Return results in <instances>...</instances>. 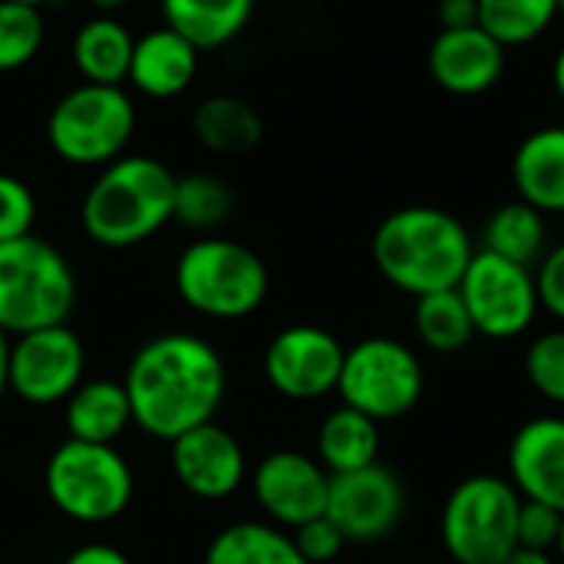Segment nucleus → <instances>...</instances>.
Returning <instances> with one entry per match:
<instances>
[{"label":"nucleus","instance_id":"nucleus-1","mask_svg":"<svg viewBox=\"0 0 564 564\" xmlns=\"http://www.w3.org/2000/svg\"><path fill=\"white\" fill-rule=\"evenodd\" d=\"M132 423L162 443L212 423L225 390L228 370L221 354L195 334H159L142 344L122 377Z\"/></svg>","mask_w":564,"mask_h":564},{"label":"nucleus","instance_id":"nucleus-2","mask_svg":"<svg viewBox=\"0 0 564 564\" xmlns=\"http://www.w3.org/2000/svg\"><path fill=\"white\" fill-rule=\"evenodd\" d=\"M476 248L466 225L430 205H410L373 231V264L400 291L423 297L459 288Z\"/></svg>","mask_w":564,"mask_h":564},{"label":"nucleus","instance_id":"nucleus-3","mask_svg":"<svg viewBox=\"0 0 564 564\" xmlns=\"http://www.w3.org/2000/svg\"><path fill=\"white\" fill-rule=\"evenodd\" d=\"M175 175L149 155H119L102 165L83 198V228L102 248H132L172 221Z\"/></svg>","mask_w":564,"mask_h":564},{"label":"nucleus","instance_id":"nucleus-4","mask_svg":"<svg viewBox=\"0 0 564 564\" xmlns=\"http://www.w3.org/2000/svg\"><path fill=\"white\" fill-rule=\"evenodd\" d=\"M76 304V274L50 241L23 235L0 241V330L20 337L66 324Z\"/></svg>","mask_w":564,"mask_h":564},{"label":"nucleus","instance_id":"nucleus-5","mask_svg":"<svg viewBox=\"0 0 564 564\" xmlns=\"http://www.w3.org/2000/svg\"><path fill=\"white\" fill-rule=\"evenodd\" d=\"M271 288L268 264L231 238H198L175 261L178 297L215 321H238L254 314Z\"/></svg>","mask_w":564,"mask_h":564},{"label":"nucleus","instance_id":"nucleus-6","mask_svg":"<svg viewBox=\"0 0 564 564\" xmlns=\"http://www.w3.org/2000/svg\"><path fill=\"white\" fill-rule=\"evenodd\" d=\"M43 486L50 502L79 525H106L132 502V469L116 446L66 440L46 459Z\"/></svg>","mask_w":564,"mask_h":564},{"label":"nucleus","instance_id":"nucleus-7","mask_svg":"<svg viewBox=\"0 0 564 564\" xmlns=\"http://www.w3.org/2000/svg\"><path fill=\"white\" fill-rule=\"evenodd\" d=\"M522 496L509 479H463L443 506V545L459 564H502L519 545Z\"/></svg>","mask_w":564,"mask_h":564},{"label":"nucleus","instance_id":"nucleus-8","mask_svg":"<svg viewBox=\"0 0 564 564\" xmlns=\"http://www.w3.org/2000/svg\"><path fill=\"white\" fill-rule=\"evenodd\" d=\"M135 132V106L122 86L79 83L46 119L53 152L69 165H109L126 155Z\"/></svg>","mask_w":564,"mask_h":564},{"label":"nucleus","instance_id":"nucleus-9","mask_svg":"<svg viewBox=\"0 0 564 564\" xmlns=\"http://www.w3.org/2000/svg\"><path fill=\"white\" fill-rule=\"evenodd\" d=\"M337 393L344 406L377 423L400 420L423 397V367L400 340L367 337L344 354Z\"/></svg>","mask_w":564,"mask_h":564},{"label":"nucleus","instance_id":"nucleus-10","mask_svg":"<svg viewBox=\"0 0 564 564\" xmlns=\"http://www.w3.org/2000/svg\"><path fill=\"white\" fill-rule=\"evenodd\" d=\"M459 294L466 301L476 334L489 340H509L525 334L542 307L532 268L506 261L492 251L473 254L459 281Z\"/></svg>","mask_w":564,"mask_h":564},{"label":"nucleus","instance_id":"nucleus-11","mask_svg":"<svg viewBox=\"0 0 564 564\" xmlns=\"http://www.w3.org/2000/svg\"><path fill=\"white\" fill-rule=\"evenodd\" d=\"M86 347L69 324L30 330L10 340L7 390L33 406L66 403V397L83 383Z\"/></svg>","mask_w":564,"mask_h":564},{"label":"nucleus","instance_id":"nucleus-12","mask_svg":"<svg viewBox=\"0 0 564 564\" xmlns=\"http://www.w3.org/2000/svg\"><path fill=\"white\" fill-rule=\"evenodd\" d=\"M340 340L314 324H294L271 337L264 350V377L288 400H321L337 390L344 367Z\"/></svg>","mask_w":564,"mask_h":564},{"label":"nucleus","instance_id":"nucleus-13","mask_svg":"<svg viewBox=\"0 0 564 564\" xmlns=\"http://www.w3.org/2000/svg\"><path fill=\"white\" fill-rule=\"evenodd\" d=\"M406 509V489L387 466L373 463L357 473L330 476L327 519L347 542H377L397 529Z\"/></svg>","mask_w":564,"mask_h":564},{"label":"nucleus","instance_id":"nucleus-14","mask_svg":"<svg viewBox=\"0 0 564 564\" xmlns=\"http://www.w3.org/2000/svg\"><path fill=\"white\" fill-rule=\"evenodd\" d=\"M251 492L271 522L294 532L297 525L327 512L330 473L304 453L278 449L254 466Z\"/></svg>","mask_w":564,"mask_h":564},{"label":"nucleus","instance_id":"nucleus-15","mask_svg":"<svg viewBox=\"0 0 564 564\" xmlns=\"http://www.w3.org/2000/svg\"><path fill=\"white\" fill-rule=\"evenodd\" d=\"M169 446H172V473L178 486L195 499H208V502L228 499L241 489L248 476V459L241 443L215 420L182 433Z\"/></svg>","mask_w":564,"mask_h":564},{"label":"nucleus","instance_id":"nucleus-16","mask_svg":"<svg viewBox=\"0 0 564 564\" xmlns=\"http://www.w3.org/2000/svg\"><path fill=\"white\" fill-rule=\"evenodd\" d=\"M433 83L453 96H479L506 73V46L482 26L440 30L426 53Z\"/></svg>","mask_w":564,"mask_h":564},{"label":"nucleus","instance_id":"nucleus-17","mask_svg":"<svg viewBox=\"0 0 564 564\" xmlns=\"http://www.w3.org/2000/svg\"><path fill=\"white\" fill-rule=\"evenodd\" d=\"M512 486L522 499L545 502L564 512V420H529L509 446Z\"/></svg>","mask_w":564,"mask_h":564},{"label":"nucleus","instance_id":"nucleus-18","mask_svg":"<svg viewBox=\"0 0 564 564\" xmlns=\"http://www.w3.org/2000/svg\"><path fill=\"white\" fill-rule=\"evenodd\" d=\"M198 73V50L172 26L149 30L132 46L129 79L142 96L172 99L192 86Z\"/></svg>","mask_w":564,"mask_h":564},{"label":"nucleus","instance_id":"nucleus-19","mask_svg":"<svg viewBox=\"0 0 564 564\" xmlns=\"http://www.w3.org/2000/svg\"><path fill=\"white\" fill-rule=\"evenodd\" d=\"M519 198L542 215L564 212V126H545L522 139L512 159Z\"/></svg>","mask_w":564,"mask_h":564},{"label":"nucleus","instance_id":"nucleus-20","mask_svg":"<svg viewBox=\"0 0 564 564\" xmlns=\"http://www.w3.org/2000/svg\"><path fill=\"white\" fill-rule=\"evenodd\" d=\"M66 440L116 446L132 426V406L122 380H83L63 403Z\"/></svg>","mask_w":564,"mask_h":564},{"label":"nucleus","instance_id":"nucleus-21","mask_svg":"<svg viewBox=\"0 0 564 564\" xmlns=\"http://www.w3.org/2000/svg\"><path fill=\"white\" fill-rule=\"evenodd\" d=\"M162 13L165 26L205 53L231 43L248 26L254 0H162Z\"/></svg>","mask_w":564,"mask_h":564},{"label":"nucleus","instance_id":"nucleus-22","mask_svg":"<svg viewBox=\"0 0 564 564\" xmlns=\"http://www.w3.org/2000/svg\"><path fill=\"white\" fill-rule=\"evenodd\" d=\"M132 33L112 20L109 13L86 20L73 36V63L83 76V83L99 86H122L129 79L132 63Z\"/></svg>","mask_w":564,"mask_h":564},{"label":"nucleus","instance_id":"nucleus-23","mask_svg":"<svg viewBox=\"0 0 564 564\" xmlns=\"http://www.w3.org/2000/svg\"><path fill=\"white\" fill-rule=\"evenodd\" d=\"M192 129H195L198 142L218 155H245L264 135V122H261L258 109L231 93L202 99L192 116Z\"/></svg>","mask_w":564,"mask_h":564},{"label":"nucleus","instance_id":"nucleus-24","mask_svg":"<svg viewBox=\"0 0 564 564\" xmlns=\"http://www.w3.org/2000/svg\"><path fill=\"white\" fill-rule=\"evenodd\" d=\"M380 456V423L340 406L334 410L317 433V463L330 473V476H344V473H357L373 466Z\"/></svg>","mask_w":564,"mask_h":564},{"label":"nucleus","instance_id":"nucleus-25","mask_svg":"<svg viewBox=\"0 0 564 564\" xmlns=\"http://www.w3.org/2000/svg\"><path fill=\"white\" fill-rule=\"evenodd\" d=\"M205 564H307L297 552L294 539L264 522H235L221 529L208 552Z\"/></svg>","mask_w":564,"mask_h":564},{"label":"nucleus","instance_id":"nucleus-26","mask_svg":"<svg viewBox=\"0 0 564 564\" xmlns=\"http://www.w3.org/2000/svg\"><path fill=\"white\" fill-rule=\"evenodd\" d=\"M482 251L532 268L545 251V215L529 202H509L486 221Z\"/></svg>","mask_w":564,"mask_h":564},{"label":"nucleus","instance_id":"nucleus-27","mask_svg":"<svg viewBox=\"0 0 564 564\" xmlns=\"http://www.w3.org/2000/svg\"><path fill=\"white\" fill-rule=\"evenodd\" d=\"M558 13V0H479V26L506 50L539 40Z\"/></svg>","mask_w":564,"mask_h":564},{"label":"nucleus","instance_id":"nucleus-28","mask_svg":"<svg viewBox=\"0 0 564 564\" xmlns=\"http://www.w3.org/2000/svg\"><path fill=\"white\" fill-rule=\"evenodd\" d=\"M416 334L436 354H456L476 337V327H473V317L466 311L459 288L416 297Z\"/></svg>","mask_w":564,"mask_h":564},{"label":"nucleus","instance_id":"nucleus-29","mask_svg":"<svg viewBox=\"0 0 564 564\" xmlns=\"http://www.w3.org/2000/svg\"><path fill=\"white\" fill-rule=\"evenodd\" d=\"M231 215V192L218 175L208 172H192V175H175V205H172V221L192 228V231H212L225 225Z\"/></svg>","mask_w":564,"mask_h":564},{"label":"nucleus","instance_id":"nucleus-30","mask_svg":"<svg viewBox=\"0 0 564 564\" xmlns=\"http://www.w3.org/2000/svg\"><path fill=\"white\" fill-rule=\"evenodd\" d=\"M43 46L40 7L0 0V73L26 66Z\"/></svg>","mask_w":564,"mask_h":564},{"label":"nucleus","instance_id":"nucleus-31","mask_svg":"<svg viewBox=\"0 0 564 564\" xmlns=\"http://www.w3.org/2000/svg\"><path fill=\"white\" fill-rule=\"evenodd\" d=\"M525 373L545 400L564 406V330H549L529 347Z\"/></svg>","mask_w":564,"mask_h":564},{"label":"nucleus","instance_id":"nucleus-32","mask_svg":"<svg viewBox=\"0 0 564 564\" xmlns=\"http://www.w3.org/2000/svg\"><path fill=\"white\" fill-rule=\"evenodd\" d=\"M36 221V198L26 182L17 175L0 172V241H13L33 235Z\"/></svg>","mask_w":564,"mask_h":564},{"label":"nucleus","instance_id":"nucleus-33","mask_svg":"<svg viewBox=\"0 0 564 564\" xmlns=\"http://www.w3.org/2000/svg\"><path fill=\"white\" fill-rule=\"evenodd\" d=\"M564 512L545 506V502H532L522 499L519 509V545L522 549H539V552H552L558 545L562 535Z\"/></svg>","mask_w":564,"mask_h":564},{"label":"nucleus","instance_id":"nucleus-34","mask_svg":"<svg viewBox=\"0 0 564 564\" xmlns=\"http://www.w3.org/2000/svg\"><path fill=\"white\" fill-rule=\"evenodd\" d=\"M291 539H294L297 552L304 555V562L307 564L334 562V558L344 552V545H347L344 532H340L327 516H317V519L297 525Z\"/></svg>","mask_w":564,"mask_h":564},{"label":"nucleus","instance_id":"nucleus-35","mask_svg":"<svg viewBox=\"0 0 564 564\" xmlns=\"http://www.w3.org/2000/svg\"><path fill=\"white\" fill-rule=\"evenodd\" d=\"M535 288H539V304L552 317L564 321V241L542 258L539 274H535Z\"/></svg>","mask_w":564,"mask_h":564},{"label":"nucleus","instance_id":"nucleus-36","mask_svg":"<svg viewBox=\"0 0 564 564\" xmlns=\"http://www.w3.org/2000/svg\"><path fill=\"white\" fill-rule=\"evenodd\" d=\"M436 17L443 30H463L479 26V0H440Z\"/></svg>","mask_w":564,"mask_h":564},{"label":"nucleus","instance_id":"nucleus-37","mask_svg":"<svg viewBox=\"0 0 564 564\" xmlns=\"http://www.w3.org/2000/svg\"><path fill=\"white\" fill-rule=\"evenodd\" d=\"M63 564H132V562H129L119 549H112V545L89 542V545H79L76 552H69Z\"/></svg>","mask_w":564,"mask_h":564},{"label":"nucleus","instance_id":"nucleus-38","mask_svg":"<svg viewBox=\"0 0 564 564\" xmlns=\"http://www.w3.org/2000/svg\"><path fill=\"white\" fill-rule=\"evenodd\" d=\"M502 564H555V558H552V552H539V549H522V545H516L512 555Z\"/></svg>","mask_w":564,"mask_h":564},{"label":"nucleus","instance_id":"nucleus-39","mask_svg":"<svg viewBox=\"0 0 564 564\" xmlns=\"http://www.w3.org/2000/svg\"><path fill=\"white\" fill-rule=\"evenodd\" d=\"M7 360H10V337L0 330V400L7 393Z\"/></svg>","mask_w":564,"mask_h":564},{"label":"nucleus","instance_id":"nucleus-40","mask_svg":"<svg viewBox=\"0 0 564 564\" xmlns=\"http://www.w3.org/2000/svg\"><path fill=\"white\" fill-rule=\"evenodd\" d=\"M552 83H555V93L562 96V102H564V46L558 50V56H555V66H552Z\"/></svg>","mask_w":564,"mask_h":564},{"label":"nucleus","instance_id":"nucleus-41","mask_svg":"<svg viewBox=\"0 0 564 564\" xmlns=\"http://www.w3.org/2000/svg\"><path fill=\"white\" fill-rule=\"evenodd\" d=\"M96 10H102V13H112V10H119V7H126L129 0H89Z\"/></svg>","mask_w":564,"mask_h":564},{"label":"nucleus","instance_id":"nucleus-42","mask_svg":"<svg viewBox=\"0 0 564 564\" xmlns=\"http://www.w3.org/2000/svg\"><path fill=\"white\" fill-rule=\"evenodd\" d=\"M555 549H558V555H562V562H564V522H562V535H558V545H555Z\"/></svg>","mask_w":564,"mask_h":564},{"label":"nucleus","instance_id":"nucleus-43","mask_svg":"<svg viewBox=\"0 0 564 564\" xmlns=\"http://www.w3.org/2000/svg\"><path fill=\"white\" fill-rule=\"evenodd\" d=\"M17 3H30V7H43V3H50V0H17Z\"/></svg>","mask_w":564,"mask_h":564},{"label":"nucleus","instance_id":"nucleus-44","mask_svg":"<svg viewBox=\"0 0 564 564\" xmlns=\"http://www.w3.org/2000/svg\"><path fill=\"white\" fill-rule=\"evenodd\" d=\"M558 3H562V10H564V0H558Z\"/></svg>","mask_w":564,"mask_h":564}]
</instances>
